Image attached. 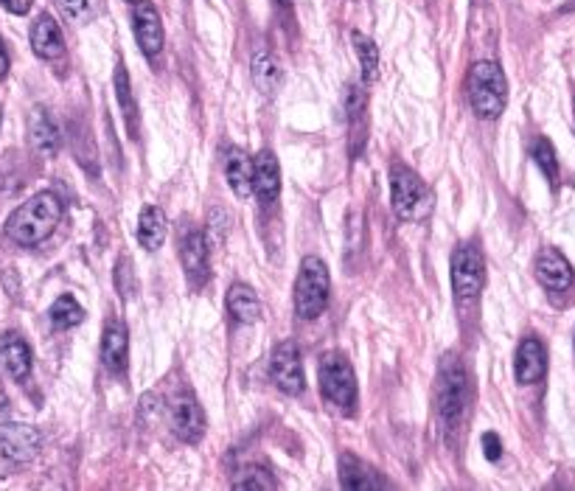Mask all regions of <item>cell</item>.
<instances>
[{"mask_svg": "<svg viewBox=\"0 0 575 491\" xmlns=\"http://www.w3.org/2000/svg\"><path fill=\"white\" fill-rule=\"evenodd\" d=\"M59 219H62V200L54 191H40L6 219V236L20 247L43 245L57 231Z\"/></svg>", "mask_w": 575, "mask_h": 491, "instance_id": "1", "label": "cell"}, {"mask_svg": "<svg viewBox=\"0 0 575 491\" xmlns=\"http://www.w3.org/2000/svg\"><path fill=\"white\" fill-rule=\"evenodd\" d=\"M469 102L475 116L497 118L508 102V82L497 62H475L469 71Z\"/></svg>", "mask_w": 575, "mask_h": 491, "instance_id": "2", "label": "cell"}, {"mask_svg": "<svg viewBox=\"0 0 575 491\" xmlns=\"http://www.w3.org/2000/svg\"><path fill=\"white\" fill-rule=\"evenodd\" d=\"M317 382H320V393L329 405L343 410V413H354V407H357V374H354L345 354H340V351L323 354Z\"/></svg>", "mask_w": 575, "mask_h": 491, "instance_id": "3", "label": "cell"}, {"mask_svg": "<svg viewBox=\"0 0 575 491\" xmlns=\"http://www.w3.org/2000/svg\"><path fill=\"white\" fill-rule=\"evenodd\" d=\"M331 295V275L326 261L306 256L295 281V309L303 320H315L326 312Z\"/></svg>", "mask_w": 575, "mask_h": 491, "instance_id": "4", "label": "cell"}, {"mask_svg": "<svg viewBox=\"0 0 575 491\" xmlns=\"http://www.w3.org/2000/svg\"><path fill=\"white\" fill-rule=\"evenodd\" d=\"M469 405V379L455 354H449L441 362L438 374V413L446 427H458Z\"/></svg>", "mask_w": 575, "mask_h": 491, "instance_id": "5", "label": "cell"}, {"mask_svg": "<svg viewBox=\"0 0 575 491\" xmlns=\"http://www.w3.org/2000/svg\"><path fill=\"white\" fill-rule=\"evenodd\" d=\"M486 284V261L477 245H460L452 253V289L458 301H472Z\"/></svg>", "mask_w": 575, "mask_h": 491, "instance_id": "6", "label": "cell"}, {"mask_svg": "<svg viewBox=\"0 0 575 491\" xmlns=\"http://www.w3.org/2000/svg\"><path fill=\"white\" fill-rule=\"evenodd\" d=\"M270 376L278 385V390H284L289 396H298L306 388V374H303V362L301 351L292 340H284L278 343L270 357Z\"/></svg>", "mask_w": 575, "mask_h": 491, "instance_id": "7", "label": "cell"}, {"mask_svg": "<svg viewBox=\"0 0 575 491\" xmlns=\"http://www.w3.org/2000/svg\"><path fill=\"white\" fill-rule=\"evenodd\" d=\"M43 447V435L31 424H0V458L9 463H29Z\"/></svg>", "mask_w": 575, "mask_h": 491, "instance_id": "8", "label": "cell"}, {"mask_svg": "<svg viewBox=\"0 0 575 491\" xmlns=\"http://www.w3.org/2000/svg\"><path fill=\"white\" fill-rule=\"evenodd\" d=\"M390 200L399 219H410L424 200V180L410 166L396 163L390 169Z\"/></svg>", "mask_w": 575, "mask_h": 491, "instance_id": "9", "label": "cell"}, {"mask_svg": "<svg viewBox=\"0 0 575 491\" xmlns=\"http://www.w3.org/2000/svg\"><path fill=\"white\" fill-rule=\"evenodd\" d=\"M132 26H135V40L146 57H158L163 48V20H160L158 6L152 0H135L132 3Z\"/></svg>", "mask_w": 575, "mask_h": 491, "instance_id": "10", "label": "cell"}, {"mask_svg": "<svg viewBox=\"0 0 575 491\" xmlns=\"http://www.w3.org/2000/svg\"><path fill=\"white\" fill-rule=\"evenodd\" d=\"M169 421H172L174 435L186 444H197L205 433V416H202L200 402L191 393H177L169 405Z\"/></svg>", "mask_w": 575, "mask_h": 491, "instance_id": "11", "label": "cell"}, {"mask_svg": "<svg viewBox=\"0 0 575 491\" xmlns=\"http://www.w3.org/2000/svg\"><path fill=\"white\" fill-rule=\"evenodd\" d=\"M180 259H183V270L188 275V284L191 287H202L208 281L211 273V253H208V239L202 231L186 233L183 239V250H180Z\"/></svg>", "mask_w": 575, "mask_h": 491, "instance_id": "12", "label": "cell"}, {"mask_svg": "<svg viewBox=\"0 0 575 491\" xmlns=\"http://www.w3.org/2000/svg\"><path fill=\"white\" fill-rule=\"evenodd\" d=\"M101 362L110 374H124L130 362V337L121 320H110L101 337Z\"/></svg>", "mask_w": 575, "mask_h": 491, "instance_id": "13", "label": "cell"}, {"mask_svg": "<svg viewBox=\"0 0 575 491\" xmlns=\"http://www.w3.org/2000/svg\"><path fill=\"white\" fill-rule=\"evenodd\" d=\"M536 278H539V284L550 289V292H564V289L573 287L575 273L573 267H570V261L564 259L559 250L547 247V250L539 253V259H536Z\"/></svg>", "mask_w": 575, "mask_h": 491, "instance_id": "14", "label": "cell"}, {"mask_svg": "<svg viewBox=\"0 0 575 491\" xmlns=\"http://www.w3.org/2000/svg\"><path fill=\"white\" fill-rule=\"evenodd\" d=\"M256 172H253V194L261 205H273L281 197V166L270 149H261L256 155Z\"/></svg>", "mask_w": 575, "mask_h": 491, "instance_id": "15", "label": "cell"}, {"mask_svg": "<svg viewBox=\"0 0 575 491\" xmlns=\"http://www.w3.org/2000/svg\"><path fill=\"white\" fill-rule=\"evenodd\" d=\"M519 385H533L539 382L547 371V354L539 337H525L517 348V362H514Z\"/></svg>", "mask_w": 575, "mask_h": 491, "instance_id": "16", "label": "cell"}, {"mask_svg": "<svg viewBox=\"0 0 575 491\" xmlns=\"http://www.w3.org/2000/svg\"><path fill=\"white\" fill-rule=\"evenodd\" d=\"M0 360L6 365V371L17 382H26L31 376V365H34V357H31L29 343L23 340V334L6 332L0 337Z\"/></svg>", "mask_w": 575, "mask_h": 491, "instance_id": "17", "label": "cell"}, {"mask_svg": "<svg viewBox=\"0 0 575 491\" xmlns=\"http://www.w3.org/2000/svg\"><path fill=\"white\" fill-rule=\"evenodd\" d=\"M253 172H256V163L250 160L245 149L239 146H230L225 152V177H228L230 188L236 197H250L253 194Z\"/></svg>", "mask_w": 575, "mask_h": 491, "instance_id": "18", "label": "cell"}, {"mask_svg": "<svg viewBox=\"0 0 575 491\" xmlns=\"http://www.w3.org/2000/svg\"><path fill=\"white\" fill-rule=\"evenodd\" d=\"M31 48L43 59H57L65 51V37L59 23L51 15H40L31 26Z\"/></svg>", "mask_w": 575, "mask_h": 491, "instance_id": "19", "label": "cell"}, {"mask_svg": "<svg viewBox=\"0 0 575 491\" xmlns=\"http://www.w3.org/2000/svg\"><path fill=\"white\" fill-rule=\"evenodd\" d=\"M340 472H343V486L345 489H388L390 483H385L379 472H374L371 466H365L362 461H357L354 455H343V461H340Z\"/></svg>", "mask_w": 575, "mask_h": 491, "instance_id": "20", "label": "cell"}, {"mask_svg": "<svg viewBox=\"0 0 575 491\" xmlns=\"http://www.w3.org/2000/svg\"><path fill=\"white\" fill-rule=\"evenodd\" d=\"M228 312L230 318L239 320V323H256L261 318L259 295L247 284H233L228 289Z\"/></svg>", "mask_w": 575, "mask_h": 491, "instance_id": "21", "label": "cell"}, {"mask_svg": "<svg viewBox=\"0 0 575 491\" xmlns=\"http://www.w3.org/2000/svg\"><path fill=\"white\" fill-rule=\"evenodd\" d=\"M166 214L160 211L158 205H144L141 219H138V242L146 250H158L166 242Z\"/></svg>", "mask_w": 575, "mask_h": 491, "instance_id": "22", "label": "cell"}, {"mask_svg": "<svg viewBox=\"0 0 575 491\" xmlns=\"http://www.w3.org/2000/svg\"><path fill=\"white\" fill-rule=\"evenodd\" d=\"M29 132H31V144H34V149H37L40 155H57L59 130L57 124H54V118L48 116L45 110H34Z\"/></svg>", "mask_w": 575, "mask_h": 491, "instance_id": "23", "label": "cell"}, {"mask_svg": "<svg viewBox=\"0 0 575 491\" xmlns=\"http://www.w3.org/2000/svg\"><path fill=\"white\" fill-rule=\"evenodd\" d=\"M348 121H351V158L362 155L365 146V93L362 87L348 90Z\"/></svg>", "mask_w": 575, "mask_h": 491, "instance_id": "24", "label": "cell"}, {"mask_svg": "<svg viewBox=\"0 0 575 491\" xmlns=\"http://www.w3.org/2000/svg\"><path fill=\"white\" fill-rule=\"evenodd\" d=\"M253 82L264 93H275L281 82H284V71H281V62L270 54V51H259L253 57Z\"/></svg>", "mask_w": 575, "mask_h": 491, "instance_id": "25", "label": "cell"}, {"mask_svg": "<svg viewBox=\"0 0 575 491\" xmlns=\"http://www.w3.org/2000/svg\"><path fill=\"white\" fill-rule=\"evenodd\" d=\"M351 43H354V51H357V59H360L362 82L371 85V82H376V76H379V48H376L374 40H371L368 34H362V31L351 34Z\"/></svg>", "mask_w": 575, "mask_h": 491, "instance_id": "26", "label": "cell"}, {"mask_svg": "<svg viewBox=\"0 0 575 491\" xmlns=\"http://www.w3.org/2000/svg\"><path fill=\"white\" fill-rule=\"evenodd\" d=\"M48 318H51L54 329L65 332V329H73V326H79L85 320V309L73 295H59L54 306H51V312H48Z\"/></svg>", "mask_w": 575, "mask_h": 491, "instance_id": "27", "label": "cell"}, {"mask_svg": "<svg viewBox=\"0 0 575 491\" xmlns=\"http://www.w3.org/2000/svg\"><path fill=\"white\" fill-rule=\"evenodd\" d=\"M115 96H118V104L124 110L127 127H130L132 135H138V107H135V99H132V85L124 62H118V68H115Z\"/></svg>", "mask_w": 575, "mask_h": 491, "instance_id": "28", "label": "cell"}, {"mask_svg": "<svg viewBox=\"0 0 575 491\" xmlns=\"http://www.w3.org/2000/svg\"><path fill=\"white\" fill-rule=\"evenodd\" d=\"M57 3L62 15L76 26H85L90 20H96L101 12V0H57Z\"/></svg>", "mask_w": 575, "mask_h": 491, "instance_id": "29", "label": "cell"}, {"mask_svg": "<svg viewBox=\"0 0 575 491\" xmlns=\"http://www.w3.org/2000/svg\"><path fill=\"white\" fill-rule=\"evenodd\" d=\"M531 155L536 160V166L545 172V177L550 180V186L559 183V160H556V152H553V144L547 138H536L531 146Z\"/></svg>", "mask_w": 575, "mask_h": 491, "instance_id": "30", "label": "cell"}, {"mask_svg": "<svg viewBox=\"0 0 575 491\" xmlns=\"http://www.w3.org/2000/svg\"><path fill=\"white\" fill-rule=\"evenodd\" d=\"M233 489H245V491H267L275 489V480L270 477L267 469H259V466H250V469H242L239 477L233 480Z\"/></svg>", "mask_w": 575, "mask_h": 491, "instance_id": "31", "label": "cell"}, {"mask_svg": "<svg viewBox=\"0 0 575 491\" xmlns=\"http://www.w3.org/2000/svg\"><path fill=\"white\" fill-rule=\"evenodd\" d=\"M483 452L489 461H500L503 458V441L497 433H486L483 435Z\"/></svg>", "mask_w": 575, "mask_h": 491, "instance_id": "32", "label": "cell"}, {"mask_svg": "<svg viewBox=\"0 0 575 491\" xmlns=\"http://www.w3.org/2000/svg\"><path fill=\"white\" fill-rule=\"evenodd\" d=\"M0 6L12 15H29V9L34 6V0H0Z\"/></svg>", "mask_w": 575, "mask_h": 491, "instance_id": "33", "label": "cell"}, {"mask_svg": "<svg viewBox=\"0 0 575 491\" xmlns=\"http://www.w3.org/2000/svg\"><path fill=\"white\" fill-rule=\"evenodd\" d=\"M9 73V54H6V48H3V43H0V79Z\"/></svg>", "mask_w": 575, "mask_h": 491, "instance_id": "34", "label": "cell"}, {"mask_svg": "<svg viewBox=\"0 0 575 491\" xmlns=\"http://www.w3.org/2000/svg\"><path fill=\"white\" fill-rule=\"evenodd\" d=\"M278 3H281V6H289V3H292V0H278Z\"/></svg>", "mask_w": 575, "mask_h": 491, "instance_id": "35", "label": "cell"}, {"mask_svg": "<svg viewBox=\"0 0 575 491\" xmlns=\"http://www.w3.org/2000/svg\"><path fill=\"white\" fill-rule=\"evenodd\" d=\"M130 3H135V0H130Z\"/></svg>", "mask_w": 575, "mask_h": 491, "instance_id": "36", "label": "cell"}]
</instances>
